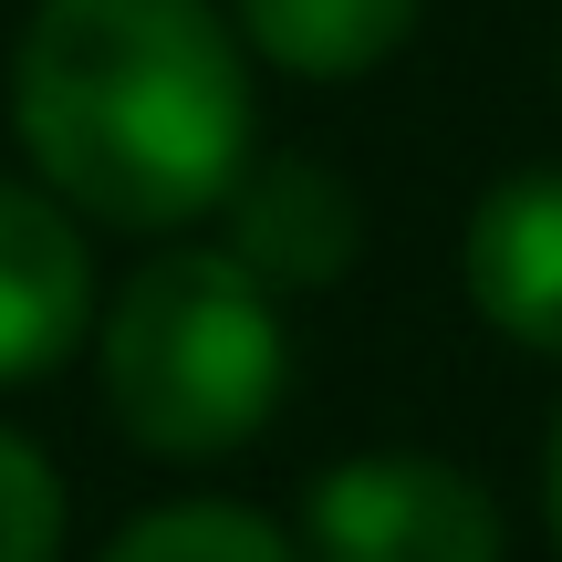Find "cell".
<instances>
[{"label":"cell","mask_w":562,"mask_h":562,"mask_svg":"<svg viewBox=\"0 0 562 562\" xmlns=\"http://www.w3.org/2000/svg\"><path fill=\"white\" fill-rule=\"evenodd\" d=\"M11 125L74 220L167 240L250 167V42L209 0H42L11 53Z\"/></svg>","instance_id":"6da1fadb"},{"label":"cell","mask_w":562,"mask_h":562,"mask_svg":"<svg viewBox=\"0 0 562 562\" xmlns=\"http://www.w3.org/2000/svg\"><path fill=\"white\" fill-rule=\"evenodd\" d=\"M104 406L157 459H229L281 417L292 385V334L281 292L240 250H157L94 334Z\"/></svg>","instance_id":"7a4b0ae2"},{"label":"cell","mask_w":562,"mask_h":562,"mask_svg":"<svg viewBox=\"0 0 562 562\" xmlns=\"http://www.w3.org/2000/svg\"><path fill=\"white\" fill-rule=\"evenodd\" d=\"M313 562H501V501L438 448H364L302 490Z\"/></svg>","instance_id":"3957f363"},{"label":"cell","mask_w":562,"mask_h":562,"mask_svg":"<svg viewBox=\"0 0 562 562\" xmlns=\"http://www.w3.org/2000/svg\"><path fill=\"white\" fill-rule=\"evenodd\" d=\"M94 334V250L53 188L0 178V385L53 375Z\"/></svg>","instance_id":"277c9868"},{"label":"cell","mask_w":562,"mask_h":562,"mask_svg":"<svg viewBox=\"0 0 562 562\" xmlns=\"http://www.w3.org/2000/svg\"><path fill=\"white\" fill-rule=\"evenodd\" d=\"M459 281L501 344L562 355V167H521V178L480 188L469 240H459Z\"/></svg>","instance_id":"5b68a950"},{"label":"cell","mask_w":562,"mask_h":562,"mask_svg":"<svg viewBox=\"0 0 562 562\" xmlns=\"http://www.w3.org/2000/svg\"><path fill=\"white\" fill-rule=\"evenodd\" d=\"M220 220H229L220 250H240L271 292H323L364 250V209L323 157H250L240 188L220 199Z\"/></svg>","instance_id":"8992f818"},{"label":"cell","mask_w":562,"mask_h":562,"mask_svg":"<svg viewBox=\"0 0 562 562\" xmlns=\"http://www.w3.org/2000/svg\"><path fill=\"white\" fill-rule=\"evenodd\" d=\"M427 0H229V32L292 83H364L406 53Z\"/></svg>","instance_id":"52a82bcc"},{"label":"cell","mask_w":562,"mask_h":562,"mask_svg":"<svg viewBox=\"0 0 562 562\" xmlns=\"http://www.w3.org/2000/svg\"><path fill=\"white\" fill-rule=\"evenodd\" d=\"M104 562H302V552L240 501H167L146 521H125Z\"/></svg>","instance_id":"ba28073f"},{"label":"cell","mask_w":562,"mask_h":562,"mask_svg":"<svg viewBox=\"0 0 562 562\" xmlns=\"http://www.w3.org/2000/svg\"><path fill=\"white\" fill-rule=\"evenodd\" d=\"M63 552V480L32 438L0 427V562H53Z\"/></svg>","instance_id":"9c48e42d"},{"label":"cell","mask_w":562,"mask_h":562,"mask_svg":"<svg viewBox=\"0 0 562 562\" xmlns=\"http://www.w3.org/2000/svg\"><path fill=\"white\" fill-rule=\"evenodd\" d=\"M542 510H552V552H562V417H552V448H542Z\"/></svg>","instance_id":"30bf717a"}]
</instances>
